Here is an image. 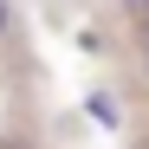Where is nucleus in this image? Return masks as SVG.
I'll list each match as a JSON object with an SVG mask.
<instances>
[{"mask_svg": "<svg viewBox=\"0 0 149 149\" xmlns=\"http://www.w3.org/2000/svg\"><path fill=\"white\" fill-rule=\"evenodd\" d=\"M123 7H136V13H149V0H123Z\"/></svg>", "mask_w": 149, "mask_h": 149, "instance_id": "f257e3e1", "label": "nucleus"}, {"mask_svg": "<svg viewBox=\"0 0 149 149\" xmlns=\"http://www.w3.org/2000/svg\"><path fill=\"white\" fill-rule=\"evenodd\" d=\"M0 33H7V0H0Z\"/></svg>", "mask_w": 149, "mask_h": 149, "instance_id": "f03ea898", "label": "nucleus"}]
</instances>
